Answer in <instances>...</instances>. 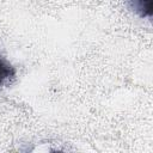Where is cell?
Masks as SVG:
<instances>
[{
  "instance_id": "6da1fadb",
  "label": "cell",
  "mask_w": 153,
  "mask_h": 153,
  "mask_svg": "<svg viewBox=\"0 0 153 153\" xmlns=\"http://www.w3.org/2000/svg\"><path fill=\"white\" fill-rule=\"evenodd\" d=\"M17 71L12 63L4 56L0 55V87L8 86L16 79Z\"/></svg>"
},
{
  "instance_id": "7a4b0ae2",
  "label": "cell",
  "mask_w": 153,
  "mask_h": 153,
  "mask_svg": "<svg viewBox=\"0 0 153 153\" xmlns=\"http://www.w3.org/2000/svg\"><path fill=\"white\" fill-rule=\"evenodd\" d=\"M128 6L140 18H152L153 0H128Z\"/></svg>"
}]
</instances>
